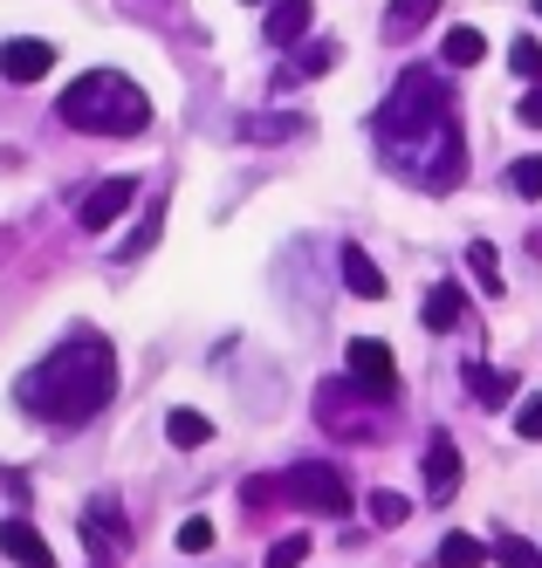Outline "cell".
Segmentation results:
<instances>
[{
	"mask_svg": "<svg viewBox=\"0 0 542 568\" xmlns=\"http://www.w3.org/2000/svg\"><path fill=\"white\" fill-rule=\"evenodd\" d=\"M351 377L371 390V397H399V356H392V343H378V336H351Z\"/></svg>",
	"mask_w": 542,
	"mask_h": 568,
	"instance_id": "5b68a950",
	"label": "cell"
},
{
	"mask_svg": "<svg viewBox=\"0 0 542 568\" xmlns=\"http://www.w3.org/2000/svg\"><path fill=\"white\" fill-rule=\"evenodd\" d=\"M0 555L8 561H21V568H56V548L34 535V527L14 514V520H0Z\"/></svg>",
	"mask_w": 542,
	"mask_h": 568,
	"instance_id": "ba28073f",
	"label": "cell"
},
{
	"mask_svg": "<svg viewBox=\"0 0 542 568\" xmlns=\"http://www.w3.org/2000/svg\"><path fill=\"white\" fill-rule=\"evenodd\" d=\"M282 500H295L302 514H343L351 507V486H343V473L337 466H323V459H302V466H289L282 473Z\"/></svg>",
	"mask_w": 542,
	"mask_h": 568,
	"instance_id": "277c9868",
	"label": "cell"
},
{
	"mask_svg": "<svg viewBox=\"0 0 542 568\" xmlns=\"http://www.w3.org/2000/svg\"><path fill=\"white\" fill-rule=\"evenodd\" d=\"M515 432H522V438H542V390H535V397H522V412H515Z\"/></svg>",
	"mask_w": 542,
	"mask_h": 568,
	"instance_id": "83f0119b",
	"label": "cell"
},
{
	"mask_svg": "<svg viewBox=\"0 0 542 568\" xmlns=\"http://www.w3.org/2000/svg\"><path fill=\"white\" fill-rule=\"evenodd\" d=\"M309 14H317L309 0H268V42H275V49H295L302 34H309Z\"/></svg>",
	"mask_w": 542,
	"mask_h": 568,
	"instance_id": "7c38bea8",
	"label": "cell"
},
{
	"mask_svg": "<svg viewBox=\"0 0 542 568\" xmlns=\"http://www.w3.org/2000/svg\"><path fill=\"white\" fill-rule=\"evenodd\" d=\"M509 179H515L522 199H542V158H515V172H509Z\"/></svg>",
	"mask_w": 542,
	"mask_h": 568,
	"instance_id": "4316f807",
	"label": "cell"
},
{
	"mask_svg": "<svg viewBox=\"0 0 542 568\" xmlns=\"http://www.w3.org/2000/svg\"><path fill=\"white\" fill-rule=\"evenodd\" d=\"M49 69H56V49L42 42V34H14V42H0V75H8V83H42Z\"/></svg>",
	"mask_w": 542,
	"mask_h": 568,
	"instance_id": "52a82bcc",
	"label": "cell"
},
{
	"mask_svg": "<svg viewBox=\"0 0 542 568\" xmlns=\"http://www.w3.org/2000/svg\"><path fill=\"white\" fill-rule=\"evenodd\" d=\"M131 199H138V179H103L83 206H76V226H83V233H110L131 213Z\"/></svg>",
	"mask_w": 542,
	"mask_h": 568,
	"instance_id": "8992f818",
	"label": "cell"
},
{
	"mask_svg": "<svg viewBox=\"0 0 542 568\" xmlns=\"http://www.w3.org/2000/svg\"><path fill=\"white\" fill-rule=\"evenodd\" d=\"M165 233V199H151V206H144V220H138V233L124 240V247H118V261H138V254H151V240H159Z\"/></svg>",
	"mask_w": 542,
	"mask_h": 568,
	"instance_id": "d6986e66",
	"label": "cell"
},
{
	"mask_svg": "<svg viewBox=\"0 0 542 568\" xmlns=\"http://www.w3.org/2000/svg\"><path fill=\"white\" fill-rule=\"evenodd\" d=\"M509 62H515L522 83H542V42H535V34H515V42H509Z\"/></svg>",
	"mask_w": 542,
	"mask_h": 568,
	"instance_id": "44dd1931",
	"label": "cell"
},
{
	"mask_svg": "<svg viewBox=\"0 0 542 568\" xmlns=\"http://www.w3.org/2000/svg\"><path fill=\"white\" fill-rule=\"evenodd\" d=\"M337 62H343V49H337V42H309V49L295 55V69H289V75H330Z\"/></svg>",
	"mask_w": 542,
	"mask_h": 568,
	"instance_id": "7402d4cb",
	"label": "cell"
},
{
	"mask_svg": "<svg viewBox=\"0 0 542 568\" xmlns=\"http://www.w3.org/2000/svg\"><path fill=\"white\" fill-rule=\"evenodd\" d=\"M343 288H351L358 302H384V274L364 247H343Z\"/></svg>",
	"mask_w": 542,
	"mask_h": 568,
	"instance_id": "4fadbf2b",
	"label": "cell"
},
{
	"mask_svg": "<svg viewBox=\"0 0 542 568\" xmlns=\"http://www.w3.org/2000/svg\"><path fill=\"white\" fill-rule=\"evenodd\" d=\"M83 541H90L97 555H124V548H131V527H124L118 507H103V500H97V507L83 514Z\"/></svg>",
	"mask_w": 542,
	"mask_h": 568,
	"instance_id": "30bf717a",
	"label": "cell"
},
{
	"mask_svg": "<svg viewBox=\"0 0 542 568\" xmlns=\"http://www.w3.org/2000/svg\"><path fill=\"white\" fill-rule=\"evenodd\" d=\"M488 555H494V548H488V541H474V535H446V541H440V555H433V568H481Z\"/></svg>",
	"mask_w": 542,
	"mask_h": 568,
	"instance_id": "ac0fdd59",
	"label": "cell"
},
{
	"mask_svg": "<svg viewBox=\"0 0 542 568\" xmlns=\"http://www.w3.org/2000/svg\"><path fill=\"white\" fill-rule=\"evenodd\" d=\"M425 494H433V500H453L460 494V445L446 432L425 445Z\"/></svg>",
	"mask_w": 542,
	"mask_h": 568,
	"instance_id": "9c48e42d",
	"label": "cell"
},
{
	"mask_svg": "<svg viewBox=\"0 0 542 568\" xmlns=\"http://www.w3.org/2000/svg\"><path fill=\"white\" fill-rule=\"evenodd\" d=\"M440 14V0H392L384 8V42H412V34H425Z\"/></svg>",
	"mask_w": 542,
	"mask_h": 568,
	"instance_id": "8fae6325",
	"label": "cell"
},
{
	"mask_svg": "<svg viewBox=\"0 0 542 568\" xmlns=\"http://www.w3.org/2000/svg\"><path fill=\"white\" fill-rule=\"evenodd\" d=\"M378 138H384V151H392L399 172L412 165L419 144H440V151L460 144L453 110H446V97H440V75H433V69H405L399 83H392V97H384V116H378Z\"/></svg>",
	"mask_w": 542,
	"mask_h": 568,
	"instance_id": "7a4b0ae2",
	"label": "cell"
},
{
	"mask_svg": "<svg viewBox=\"0 0 542 568\" xmlns=\"http://www.w3.org/2000/svg\"><path fill=\"white\" fill-rule=\"evenodd\" d=\"M468 390L494 412V404H509V397H515V377H509V371H488V363H468Z\"/></svg>",
	"mask_w": 542,
	"mask_h": 568,
	"instance_id": "2e32d148",
	"label": "cell"
},
{
	"mask_svg": "<svg viewBox=\"0 0 542 568\" xmlns=\"http://www.w3.org/2000/svg\"><path fill=\"white\" fill-rule=\"evenodd\" d=\"M468 267H474V281H481V295H501V261H494L488 240H474V247H468Z\"/></svg>",
	"mask_w": 542,
	"mask_h": 568,
	"instance_id": "603a6c76",
	"label": "cell"
},
{
	"mask_svg": "<svg viewBox=\"0 0 542 568\" xmlns=\"http://www.w3.org/2000/svg\"><path fill=\"white\" fill-rule=\"evenodd\" d=\"M179 548H185V555H207V548H213V520H207V514L179 520Z\"/></svg>",
	"mask_w": 542,
	"mask_h": 568,
	"instance_id": "484cf974",
	"label": "cell"
},
{
	"mask_svg": "<svg viewBox=\"0 0 542 568\" xmlns=\"http://www.w3.org/2000/svg\"><path fill=\"white\" fill-rule=\"evenodd\" d=\"M515 116H522V124H529V131H542V83H529V97L515 103Z\"/></svg>",
	"mask_w": 542,
	"mask_h": 568,
	"instance_id": "f1b7e54d",
	"label": "cell"
},
{
	"mask_svg": "<svg viewBox=\"0 0 542 568\" xmlns=\"http://www.w3.org/2000/svg\"><path fill=\"white\" fill-rule=\"evenodd\" d=\"M535 14H542V0H535Z\"/></svg>",
	"mask_w": 542,
	"mask_h": 568,
	"instance_id": "f546056e",
	"label": "cell"
},
{
	"mask_svg": "<svg viewBox=\"0 0 542 568\" xmlns=\"http://www.w3.org/2000/svg\"><path fill=\"white\" fill-rule=\"evenodd\" d=\"M110 390H118V356H110V343L90 336V329H76L56 356H42L21 377V404L34 418H49V425H90L110 404Z\"/></svg>",
	"mask_w": 542,
	"mask_h": 568,
	"instance_id": "6da1fadb",
	"label": "cell"
},
{
	"mask_svg": "<svg viewBox=\"0 0 542 568\" xmlns=\"http://www.w3.org/2000/svg\"><path fill=\"white\" fill-rule=\"evenodd\" d=\"M494 561L501 568H542V555L529 541H515V535H494Z\"/></svg>",
	"mask_w": 542,
	"mask_h": 568,
	"instance_id": "d4e9b609",
	"label": "cell"
},
{
	"mask_svg": "<svg viewBox=\"0 0 542 568\" xmlns=\"http://www.w3.org/2000/svg\"><path fill=\"white\" fill-rule=\"evenodd\" d=\"M364 514H371L378 527H405V520H412V500H405V494H392V486H378V494L364 500Z\"/></svg>",
	"mask_w": 542,
	"mask_h": 568,
	"instance_id": "ffe728a7",
	"label": "cell"
},
{
	"mask_svg": "<svg viewBox=\"0 0 542 568\" xmlns=\"http://www.w3.org/2000/svg\"><path fill=\"white\" fill-rule=\"evenodd\" d=\"M56 116L69 131H90V138H138L151 124V97L118 69H90V75H76L62 90Z\"/></svg>",
	"mask_w": 542,
	"mask_h": 568,
	"instance_id": "3957f363",
	"label": "cell"
},
{
	"mask_svg": "<svg viewBox=\"0 0 542 568\" xmlns=\"http://www.w3.org/2000/svg\"><path fill=\"white\" fill-rule=\"evenodd\" d=\"M440 55H446V69H474V62L488 55V34L468 28V21H453V28L440 34Z\"/></svg>",
	"mask_w": 542,
	"mask_h": 568,
	"instance_id": "5bb4252c",
	"label": "cell"
},
{
	"mask_svg": "<svg viewBox=\"0 0 542 568\" xmlns=\"http://www.w3.org/2000/svg\"><path fill=\"white\" fill-rule=\"evenodd\" d=\"M309 561V535H282V541H268L261 568H302Z\"/></svg>",
	"mask_w": 542,
	"mask_h": 568,
	"instance_id": "cb8c5ba5",
	"label": "cell"
},
{
	"mask_svg": "<svg viewBox=\"0 0 542 568\" xmlns=\"http://www.w3.org/2000/svg\"><path fill=\"white\" fill-rule=\"evenodd\" d=\"M165 438L179 445V453H200V445L213 438V418L192 412V404H179V412H165Z\"/></svg>",
	"mask_w": 542,
	"mask_h": 568,
	"instance_id": "9a60e30c",
	"label": "cell"
},
{
	"mask_svg": "<svg viewBox=\"0 0 542 568\" xmlns=\"http://www.w3.org/2000/svg\"><path fill=\"white\" fill-rule=\"evenodd\" d=\"M419 322H425V329H453V322H460V288H453V281H440V288L433 295H425V308H419Z\"/></svg>",
	"mask_w": 542,
	"mask_h": 568,
	"instance_id": "e0dca14e",
	"label": "cell"
}]
</instances>
